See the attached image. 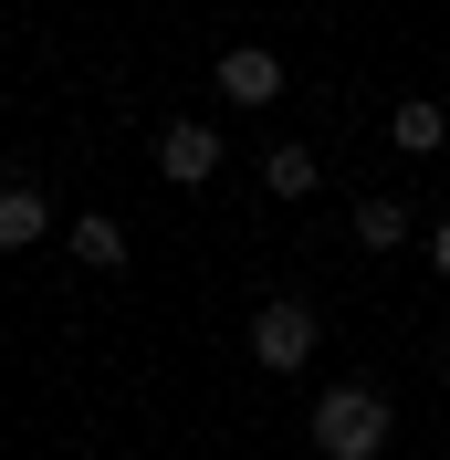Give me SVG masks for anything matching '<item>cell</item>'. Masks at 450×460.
I'll list each match as a JSON object with an SVG mask.
<instances>
[{
    "label": "cell",
    "instance_id": "cell-1",
    "mask_svg": "<svg viewBox=\"0 0 450 460\" xmlns=\"http://www.w3.org/2000/svg\"><path fill=\"white\" fill-rule=\"evenodd\" d=\"M388 439H398V408L377 398L366 376L314 398V450H325V460H388Z\"/></svg>",
    "mask_w": 450,
    "mask_h": 460
},
{
    "label": "cell",
    "instance_id": "cell-2",
    "mask_svg": "<svg viewBox=\"0 0 450 460\" xmlns=\"http://www.w3.org/2000/svg\"><path fill=\"white\" fill-rule=\"evenodd\" d=\"M314 345H325V324H314V304H293V293H273V304L252 314V367L262 376H304Z\"/></svg>",
    "mask_w": 450,
    "mask_h": 460
},
{
    "label": "cell",
    "instance_id": "cell-3",
    "mask_svg": "<svg viewBox=\"0 0 450 460\" xmlns=\"http://www.w3.org/2000/svg\"><path fill=\"white\" fill-rule=\"evenodd\" d=\"M210 74H220V94L241 115H262V105H283V53H262V42H230L220 63H210Z\"/></svg>",
    "mask_w": 450,
    "mask_h": 460
},
{
    "label": "cell",
    "instance_id": "cell-4",
    "mask_svg": "<svg viewBox=\"0 0 450 460\" xmlns=\"http://www.w3.org/2000/svg\"><path fill=\"white\" fill-rule=\"evenodd\" d=\"M158 178H168V189H199V178H220V137H210L199 115L158 126Z\"/></svg>",
    "mask_w": 450,
    "mask_h": 460
},
{
    "label": "cell",
    "instance_id": "cell-5",
    "mask_svg": "<svg viewBox=\"0 0 450 460\" xmlns=\"http://www.w3.org/2000/svg\"><path fill=\"white\" fill-rule=\"evenodd\" d=\"M262 189H273V199H314V189H325V168H314V146L273 137V146H262Z\"/></svg>",
    "mask_w": 450,
    "mask_h": 460
},
{
    "label": "cell",
    "instance_id": "cell-6",
    "mask_svg": "<svg viewBox=\"0 0 450 460\" xmlns=\"http://www.w3.org/2000/svg\"><path fill=\"white\" fill-rule=\"evenodd\" d=\"M388 146H398V157H440V146H450V115L429 105V94H409V105L388 115Z\"/></svg>",
    "mask_w": 450,
    "mask_h": 460
},
{
    "label": "cell",
    "instance_id": "cell-7",
    "mask_svg": "<svg viewBox=\"0 0 450 460\" xmlns=\"http://www.w3.org/2000/svg\"><path fill=\"white\" fill-rule=\"evenodd\" d=\"M63 241H74V261H85V272H126V220H115V209H85Z\"/></svg>",
    "mask_w": 450,
    "mask_h": 460
},
{
    "label": "cell",
    "instance_id": "cell-8",
    "mask_svg": "<svg viewBox=\"0 0 450 460\" xmlns=\"http://www.w3.org/2000/svg\"><path fill=\"white\" fill-rule=\"evenodd\" d=\"M409 230H419V209H409V199H388V189H377V199H356V252H398Z\"/></svg>",
    "mask_w": 450,
    "mask_h": 460
},
{
    "label": "cell",
    "instance_id": "cell-9",
    "mask_svg": "<svg viewBox=\"0 0 450 460\" xmlns=\"http://www.w3.org/2000/svg\"><path fill=\"white\" fill-rule=\"evenodd\" d=\"M42 230H53V199L42 189H0V252H32Z\"/></svg>",
    "mask_w": 450,
    "mask_h": 460
},
{
    "label": "cell",
    "instance_id": "cell-10",
    "mask_svg": "<svg viewBox=\"0 0 450 460\" xmlns=\"http://www.w3.org/2000/svg\"><path fill=\"white\" fill-rule=\"evenodd\" d=\"M429 261H440V283H450V220H429Z\"/></svg>",
    "mask_w": 450,
    "mask_h": 460
}]
</instances>
